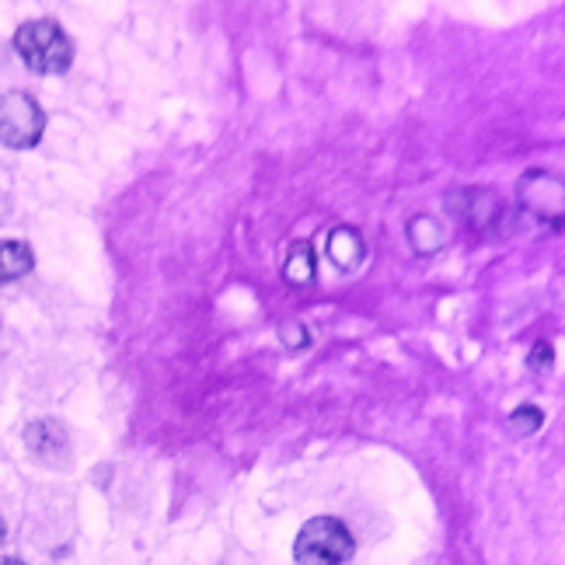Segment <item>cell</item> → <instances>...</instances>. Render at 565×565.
Here are the masks:
<instances>
[{
	"instance_id": "cell-6",
	"label": "cell",
	"mask_w": 565,
	"mask_h": 565,
	"mask_svg": "<svg viewBox=\"0 0 565 565\" xmlns=\"http://www.w3.org/2000/svg\"><path fill=\"white\" fill-rule=\"evenodd\" d=\"M35 266V255L25 242H0V287L29 276Z\"/></svg>"
},
{
	"instance_id": "cell-4",
	"label": "cell",
	"mask_w": 565,
	"mask_h": 565,
	"mask_svg": "<svg viewBox=\"0 0 565 565\" xmlns=\"http://www.w3.org/2000/svg\"><path fill=\"white\" fill-rule=\"evenodd\" d=\"M25 444L42 465H63L71 458V437H67V429H63V423H56V419L29 423Z\"/></svg>"
},
{
	"instance_id": "cell-1",
	"label": "cell",
	"mask_w": 565,
	"mask_h": 565,
	"mask_svg": "<svg viewBox=\"0 0 565 565\" xmlns=\"http://www.w3.org/2000/svg\"><path fill=\"white\" fill-rule=\"evenodd\" d=\"M14 50L35 74H67L74 63V42L53 18L25 21L14 32Z\"/></svg>"
},
{
	"instance_id": "cell-10",
	"label": "cell",
	"mask_w": 565,
	"mask_h": 565,
	"mask_svg": "<svg viewBox=\"0 0 565 565\" xmlns=\"http://www.w3.org/2000/svg\"><path fill=\"white\" fill-rule=\"evenodd\" d=\"M279 339L287 342L290 350H303V345H308V332H303L297 321H282L279 324Z\"/></svg>"
},
{
	"instance_id": "cell-5",
	"label": "cell",
	"mask_w": 565,
	"mask_h": 565,
	"mask_svg": "<svg viewBox=\"0 0 565 565\" xmlns=\"http://www.w3.org/2000/svg\"><path fill=\"white\" fill-rule=\"evenodd\" d=\"M324 255L329 263L342 273H353L360 269V263L366 258V245H363V234L356 227H335L324 242Z\"/></svg>"
},
{
	"instance_id": "cell-12",
	"label": "cell",
	"mask_w": 565,
	"mask_h": 565,
	"mask_svg": "<svg viewBox=\"0 0 565 565\" xmlns=\"http://www.w3.org/2000/svg\"><path fill=\"white\" fill-rule=\"evenodd\" d=\"M4 537H8V527H4V516H0V545H4Z\"/></svg>"
},
{
	"instance_id": "cell-11",
	"label": "cell",
	"mask_w": 565,
	"mask_h": 565,
	"mask_svg": "<svg viewBox=\"0 0 565 565\" xmlns=\"http://www.w3.org/2000/svg\"><path fill=\"white\" fill-rule=\"evenodd\" d=\"M531 366H534V371H548V366H552V345H548V342H537V345H534Z\"/></svg>"
},
{
	"instance_id": "cell-8",
	"label": "cell",
	"mask_w": 565,
	"mask_h": 565,
	"mask_svg": "<svg viewBox=\"0 0 565 565\" xmlns=\"http://www.w3.org/2000/svg\"><path fill=\"white\" fill-rule=\"evenodd\" d=\"M282 276H287L290 287H308L315 279V252L308 242H297L287 252V263H282Z\"/></svg>"
},
{
	"instance_id": "cell-3",
	"label": "cell",
	"mask_w": 565,
	"mask_h": 565,
	"mask_svg": "<svg viewBox=\"0 0 565 565\" xmlns=\"http://www.w3.org/2000/svg\"><path fill=\"white\" fill-rule=\"evenodd\" d=\"M46 134V113L25 92L0 95V143L11 150H32Z\"/></svg>"
},
{
	"instance_id": "cell-9",
	"label": "cell",
	"mask_w": 565,
	"mask_h": 565,
	"mask_svg": "<svg viewBox=\"0 0 565 565\" xmlns=\"http://www.w3.org/2000/svg\"><path fill=\"white\" fill-rule=\"evenodd\" d=\"M541 423H545V412L534 408V405H520L513 416H510V429L513 437H531V433L541 429Z\"/></svg>"
},
{
	"instance_id": "cell-7",
	"label": "cell",
	"mask_w": 565,
	"mask_h": 565,
	"mask_svg": "<svg viewBox=\"0 0 565 565\" xmlns=\"http://www.w3.org/2000/svg\"><path fill=\"white\" fill-rule=\"evenodd\" d=\"M408 242H412V248H416L419 255L437 252L444 245V227H440L437 216H429V213L412 216V221H408Z\"/></svg>"
},
{
	"instance_id": "cell-2",
	"label": "cell",
	"mask_w": 565,
	"mask_h": 565,
	"mask_svg": "<svg viewBox=\"0 0 565 565\" xmlns=\"http://www.w3.org/2000/svg\"><path fill=\"white\" fill-rule=\"evenodd\" d=\"M353 552H356V541L335 516L308 520L294 541L297 565H342L353 558Z\"/></svg>"
},
{
	"instance_id": "cell-13",
	"label": "cell",
	"mask_w": 565,
	"mask_h": 565,
	"mask_svg": "<svg viewBox=\"0 0 565 565\" xmlns=\"http://www.w3.org/2000/svg\"><path fill=\"white\" fill-rule=\"evenodd\" d=\"M0 565H25V562H18V558H4V562H0Z\"/></svg>"
}]
</instances>
